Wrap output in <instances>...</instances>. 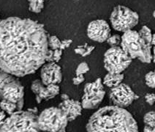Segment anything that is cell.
<instances>
[{"label":"cell","instance_id":"6da1fadb","mask_svg":"<svg viewBox=\"0 0 155 132\" xmlns=\"http://www.w3.org/2000/svg\"><path fill=\"white\" fill-rule=\"evenodd\" d=\"M49 35L43 24L9 17L0 22V69L16 77L34 73L46 63Z\"/></svg>","mask_w":155,"mask_h":132},{"label":"cell","instance_id":"7a4b0ae2","mask_svg":"<svg viewBox=\"0 0 155 132\" xmlns=\"http://www.w3.org/2000/svg\"><path fill=\"white\" fill-rule=\"evenodd\" d=\"M87 132H139L133 116L124 108L107 106L95 112L86 124Z\"/></svg>","mask_w":155,"mask_h":132},{"label":"cell","instance_id":"3957f363","mask_svg":"<svg viewBox=\"0 0 155 132\" xmlns=\"http://www.w3.org/2000/svg\"><path fill=\"white\" fill-rule=\"evenodd\" d=\"M120 45L132 59H138L144 63H150L152 61L151 45L142 39L138 32L132 29L124 32Z\"/></svg>","mask_w":155,"mask_h":132},{"label":"cell","instance_id":"277c9868","mask_svg":"<svg viewBox=\"0 0 155 132\" xmlns=\"http://www.w3.org/2000/svg\"><path fill=\"white\" fill-rule=\"evenodd\" d=\"M38 117L36 109L18 111L7 118L0 132H40Z\"/></svg>","mask_w":155,"mask_h":132},{"label":"cell","instance_id":"5b68a950","mask_svg":"<svg viewBox=\"0 0 155 132\" xmlns=\"http://www.w3.org/2000/svg\"><path fill=\"white\" fill-rule=\"evenodd\" d=\"M8 101L16 103L19 111L24 105V87L15 76L0 72V101Z\"/></svg>","mask_w":155,"mask_h":132},{"label":"cell","instance_id":"8992f818","mask_svg":"<svg viewBox=\"0 0 155 132\" xmlns=\"http://www.w3.org/2000/svg\"><path fill=\"white\" fill-rule=\"evenodd\" d=\"M68 117L59 107L45 109L38 117V127L40 131L46 132H65Z\"/></svg>","mask_w":155,"mask_h":132},{"label":"cell","instance_id":"52a82bcc","mask_svg":"<svg viewBox=\"0 0 155 132\" xmlns=\"http://www.w3.org/2000/svg\"><path fill=\"white\" fill-rule=\"evenodd\" d=\"M131 57L121 46L110 47L104 54V67L109 73H122L131 64Z\"/></svg>","mask_w":155,"mask_h":132},{"label":"cell","instance_id":"ba28073f","mask_svg":"<svg viewBox=\"0 0 155 132\" xmlns=\"http://www.w3.org/2000/svg\"><path fill=\"white\" fill-rule=\"evenodd\" d=\"M110 21L115 30L126 32L138 24L139 15L127 7L118 5L113 10Z\"/></svg>","mask_w":155,"mask_h":132},{"label":"cell","instance_id":"9c48e42d","mask_svg":"<svg viewBox=\"0 0 155 132\" xmlns=\"http://www.w3.org/2000/svg\"><path fill=\"white\" fill-rule=\"evenodd\" d=\"M105 96V90L101 78L86 84L84 88L81 105L83 109L94 110L100 105Z\"/></svg>","mask_w":155,"mask_h":132},{"label":"cell","instance_id":"30bf717a","mask_svg":"<svg viewBox=\"0 0 155 132\" xmlns=\"http://www.w3.org/2000/svg\"><path fill=\"white\" fill-rule=\"evenodd\" d=\"M138 98L139 96L133 92L129 85L123 83L111 88L109 93V98L112 106L124 109L131 105Z\"/></svg>","mask_w":155,"mask_h":132},{"label":"cell","instance_id":"8fae6325","mask_svg":"<svg viewBox=\"0 0 155 132\" xmlns=\"http://www.w3.org/2000/svg\"><path fill=\"white\" fill-rule=\"evenodd\" d=\"M31 90L35 95V99L38 103L43 101H48L54 98L60 93V87L59 84H50L45 86L41 80L36 79L31 83Z\"/></svg>","mask_w":155,"mask_h":132},{"label":"cell","instance_id":"7c38bea8","mask_svg":"<svg viewBox=\"0 0 155 132\" xmlns=\"http://www.w3.org/2000/svg\"><path fill=\"white\" fill-rule=\"evenodd\" d=\"M87 35L91 40L98 43L107 41L110 36V28L105 20H94L90 22L87 27Z\"/></svg>","mask_w":155,"mask_h":132},{"label":"cell","instance_id":"4fadbf2b","mask_svg":"<svg viewBox=\"0 0 155 132\" xmlns=\"http://www.w3.org/2000/svg\"><path fill=\"white\" fill-rule=\"evenodd\" d=\"M40 77L45 86L59 84L62 81L61 67L56 63H45L40 69Z\"/></svg>","mask_w":155,"mask_h":132},{"label":"cell","instance_id":"5bb4252c","mask_svg":"<svg viewBox=\"0 0 155 132\" xmlns=\"http://www.w3.org/2000/svg\"><path fill=\"white\" fill-rule=\"evenodd\" d=\"M58 107L64 112L69 121H73L80 116L83 109L81 102L70 98L68 100L61 101Z\"/></svg>","mask_w":155,"mask_h":132},{"label":"cell","instance_id":"9a60e30c","mask_svg":"<svg viewBox=\"0 0 155 132\" xmlns=\"http://www.w3.org/2000/svg\"><path fill=\"white\" fill-rule=\"evenodd\" d=\"M124 76L122 73L114 74V73H108L104 77L103 83L104 85L111 89V88L117 87L118 85L122 83V81L124 80Z\"/></svg>","mask_w":155,"mask_h":132},{"label":"cell","instance_id":"2e32d148","mask_svg":"<svg viewBox=\"0 0 155 132\" xmlns=\"http://www.w3.org/2000/svg\"><path fill=\"white\" fill-rule=\"evenodd\" d=\"M0 109L10 116L19 111L16 103H13L11 101H5V100L0 101Z\"/></svg>","mask_w":155,"mask_h":132},{"label":"cell","instance_id":"e0dca14e","mask_svg":"<svg viewBox=\"0 0 155 132\" xmlns=\"http://www.w3.org/2000/svg\"><path fill=\"white\" fill-rule=\"evenodd\" d=\"M94 46H89L87 43L83 46H78L74 49L75 54H79L83 57H85L91 54V52L94 50Z\"/></svg>","mask_w":155,"mask_h":132},{"label":"cell","instance_id":"ac0fdd59","mask_svg":"<svg viewBox=\"0 0 155 132\" xmlns=\"http://www.w3.org/2000/svg\"><path fill=\"white\" fill-rule=\"evenodd\" d=\"M63 51L61 49H57V50H51L48 49V52L46 63H56L61 59V56H62Z\"/></svg>","mask_w":155,"mask_h":132},{"label":"cell","instance_id":"d6986e66","mask_svg":"<svg viewBox=\"0 0 155 132\" xmlns=\"http://www.w3.org/2000/svg\"><path fill=\"white\" fill-rule=\"evenodd\" d=\"M29 9L31 12L38 13L42 11L44 8V3L45 0H28Z\"/></svg>","mask_w":155,"mask_h":132},{"label":"cell","instance_id":"ffe728a7","mask_svg":"<svg viewBox=\"0 0 155 132\" xmlns=\"http://www.w3.org/2000/svg\"><path fill=\"white\" fill-rule=\"evenodd\" d=\"M139 35L141 37L142 39H143L147 43L151 45V40H152V33L151 29L147 26H142L141 29L138 32Z\"/></svg>","mask_w":155,"mask_h":132},{"label":"cell","instance_id":"44dd1931","mask_svg":"<svg viewBox=\"0 0 155 132\" xmlns=\"http://www.w3.org/2000/svg\"><path fill=\"white\" fill-rule=\"evenodd\" d=\"M61 41L55 35H49L48 38V49L51 50H57L61 49ZM63 51V50H62Z\"/></svg>","mask_w":155,"mask_h":132},{"label":"cell","instance_id":"7402d4cb","mask_svg":"<svg viewBox=\"0 0 155 132\" xmlns=\"http://www.w3.org/2000/svg\"><path fill=\"white\" fill-rule=\"evenodd\" d=\"M143 122L146 126H149L151 128L155 127V112L151 111L147 112L143 117Z\"/></svg>","mask_w":155,"mask_h":132},{"label":"cell","instance_id":"603a6c76","mask_svg":"<svg viewBox=\"0 0 155 132\" xmlns=\"http://www.w3.org/2000/svg\"><path fill=\"white\" fill-rule=\"evenodd\" d=\"M145 82L148 87L155 89V69L146 74Z\"/></svg>","mask_w":155,"mask_h":132},{"label":"cell","instance_id":"cb8c5ba5","mask_svg":"<svg viewBox=\"0 0 155 132\" xmlns=\"http://www.w3.org/2000/svg\"><path fill=\"white\" fill-rule=\"evenodd\" d=\"M121 37L119 35H110L108 38V39L107 40V43H108L109 46H110V47H116L119 46L121 44Z\"/></svg>","mask_w":155,"mask_h":132},{"label":"cell","instance_id":"d4e9b609","mask_svg":"<svg viewBox=\"0 0 155 132\" xmlns=\"http://www.w3.org/2000/svg\"><path fill=\"white\" fill-rule=\"evenodd\" d=\"M89 70V66L86 62H83L80 63L77 67L76 70H75V76L79 75H84L87 73Z\"/></svg>","mask_w":155,"mask_h":132},{"label":"cell","instance_id":"484cf974","mask_svg":"<svg viewBox=\"0 0 155 132\" xmlns=\"http://www.w3.org/2000/svg\"><path fill=\"white\" fill-rule=\"evenodd\" d=\"M145 100L148 104L152 106L155 103V94L154 93H147L145 96Z\"/></svg>","mask_w":155,"mask_h":132},{"label":"cell","instance_id":"4316f807","mask_svg":"<svg viewBox=\"0 0 155 132\" xmlns=\"http://www.w3.org/2000/svg\"><path fill=\"white\" fill-rule=\"evenodd\" d=\"M85 80V77L84 75H79V76H75V77L73 79V83L74 85H79Z\"/></svg>","mask_w":155,"mask_h":132},{"label":"cell","instance_id":"83f0119b","mask_svg":"<svg viewBox=\"0 0 155 132\" xmlns=\"http://www.w3.org/2000/svg\"><path fill=\"white\" fill-rule=\"evenodd\" d=\"M6 114H7L5 113L4 111L2 110L1 109H0V128L3 126V124H4L5 121H6L7 118H8Z\"/></svg>","mask_w":155,"mask_h":132},{"label":"cell","instance_id":"f1b7e54d","mask_svg":"<svg viewBox=\"0 0 155 132\" xmlns=\"http://www.w3.org/2000/svg\"><path fill=\"white\" fill-rule=\"evenodd\" d=\"M72 43H73V40H64L61 41V48L62 49L63 51L64 49H66L68 47H70V46L71 45Z\"/></svg>","mask_w":155,"mask_h":132},{"label":"cell","instance_id":"f546056e","mask_svg":"<svg viewBox=\"0 0 155 132\" xmlns=\"http://www.w3.org/2000/svg\"><path fill=\"white\" fill-rule=\"evenodd\" d=\"M153 128H151L150 126H146L145 125V127H144V132H153Z\"/></svg>","mask_w":155,"mask_h":132},{"label":"cell","instance_id":"4dcf8cb0","mask_svg":"<svg viewBox=\"0 0 155 132\" xmlns=\"http://www.w3.org/2000/svg\"><path fill=\"white\" fill-rule=\"evenodd\" d=\"M70 97L68 94H65V93H63V94L61 95V101H64V100L69 99Z\"/></svg>","mask_w":155,"mask_h":132},{"label":"cell","instance_id":"1f68e13d","mask_svg":"<svg viewBox=\"0 0 155 132\" xmlns=\"http://www.w3.org/2000/svg\"><path fill=\"white\" fill-rule=\"evenodd\" d=\"M152 60L155 63V46L153 47L152 49Z\"/></svg>","mask_w":155,"mask_h":132},{"label":"cell","instance_id":"d6a6232c","mask_svg":"<svg viewBox=\"0 0 155 132\" xmlns=\"http://www.w3.org/2000/svg\"><path fill=\"white\" fill-rule=\"evenodd\" d=\"M151 46H155V33L152 35V40H151Z\"/></svg>","mask_w":155,"mask_h":132},{"label":"cell","instance_id":"836d02e7","mask_svg":"<svg viewBox=\"0 0 155 132\" xmlns=\"http://www.w3.org/2000/svg\"><path fill=\"white\" fill-rule=\"evenodd\" d=\"M153 16L155 18V10L154 11V13H153Z\"/></svg>","mask_w":155,"mask_h":132},{"label":"cell","instance_id":"e575fe53","mask_svg":"<svg viewBox=\"0 0 155 132\" xmlns=\"http://www.w3.org/2000/svg\"><path fill=\"white\" fill-rule=\"evenodd\" d=\"M153 132H155V127L153 128Z\"/></svg>","mask_w":155,"mask_h":132},{"label":"cell","instance_id":"d590c367","mask_svg":"<svg viewBox=\"0 0 155 132\" xmlns=\"http://www.w3.org/2000/svg\"><path fill=\"white\" fill-rule=\"evenodd\" d=\"M0 22H1V21H0Z\"/></svg>","mask_w":155,"mask_h":132}]
</instances>
